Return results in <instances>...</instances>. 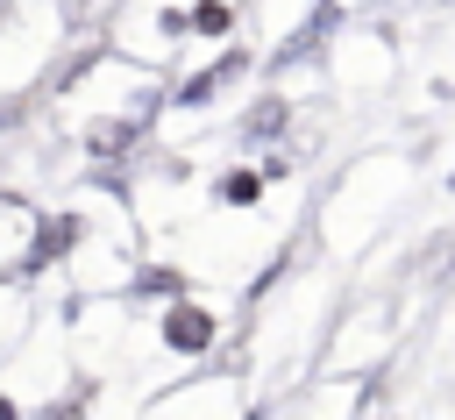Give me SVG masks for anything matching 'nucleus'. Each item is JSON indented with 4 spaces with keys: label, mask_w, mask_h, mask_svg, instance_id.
Wrapping results in <instances>:
<instances>
[{
    "label": "nucleus",
    "mask_w": 455,
    "mask_h": 420,
    "mask_svg": "<svg viewBox=\"0 0 455 420\" xmlns=\"http://www.w3.org/2000/svg\"><path fill=\"white\" fill-rule=\"evenodd\" d=\"M164 342H171L178 356L213 349V313H206V306H171V313H164Z\"/></svg>",
    "instance_id": "nucleus-1"
},
{
    "label": "nucleus",
    "mask_w": 455,
    "mask_h": 420,
    "mask_svg": "<svg viewBox=\"0 0 455 420\" xmlns=\"http://www.w3.org/2000/svg\"><path fill=\"white\" fill-rule=\"evenodd\" d=\"M277 128H284V100H270V107L249 114V142H256V135H277Z\"/></svg>",
    "instance_id": "nucleus-2"
},
{
    "label": "nucleus",
    "mask_w": 455,
    "mask_h": 420,
    "mask_svg": "<svg viewBox=\"0 0 455 420\" xmlns=\"http://www.w3.org/2000/svg\"><path fill=\"white\" fill-rule=\"evenodd\" d=\"M263 192V178L256 171H235V178H220V199H256Z\"/></svg>",
    "instance_id": "nucleus-3"
}]
</instances>
